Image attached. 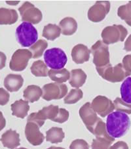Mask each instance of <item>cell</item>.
Instances as JSON below:
<instances>
[{"label": "cell", "mask_w": 131, "mask_h": 149, "mask_svg": "<svg viewBox=\"0 0 131 149\" xmlns=\"http://www.w3.org/2000/svg\"><path fill=\"white\" fill-rule=\"evenodd\" d=\"M130 124V120L127 114L116 111L107 116L106 125L107 132L111 137L120 138L128 132Z\"/></svg>", "instance_id": "6da1fadb"}, {"label": "cell", "mask_w": 131, "mask_h": 149, "mask_svg": "<svg viewBox=\"0 0 131 149\" xmlns=\"http://www.w3.org/2000/svg\"><path fill=\"white\" fill-rule=\"evenodd\" d=\"M16 38L17 42L22 47H31L37 42V31L32 24L24 22L17 27Z\"/></svg>", "instance_id": "7a4b0ae2"}, {"label": "cell", "mask_w": 131, "mask_h": 149, "mask_svg": "<svg viewBox=\"0 0 131 149\" xmlns=\"http://www.w3.org/2000/svg\"><path fill=\"white\" fill-rule=\"evenodd\" d=\"M96 69L102 78L112 83L121 82L128 76H130V74L126 71L121 63L118 64L115 66H112L110 63L104 67L96 68Z\"/></svg>", "instance_id": "3957f363"}, {"label": "cell", "mask_w": 131, "mask_h": 149, "mask_svg": "<svg viewBox=\"0 0 131 149\" xmlns=\"http://www.w3.org/2000/svg\"><path fill=\"white\" fill-rule=\"evenodd\" d=\"M44 60L48 67L55 70H59L64 68L67 63L68 58L62 49L55 47L45 51Z\"/></svg>", "instance_id": "277c9868"}, {"label": "cell", "mask_w": 131, "mask_h": 149, "mask_svg": "<svg viewBox=\"0 0 131 149\" xmlns=\"http://www.w3.org/2000/svg\"><path fill=\"white\" fill-rule=\"evenodd\" d=\"M127 34V30L123 26L114 24L105 28L102 30L101 36L102 42L108 45L119 42H123Z\"/></svg>", "instance_id": "5b68a950"}, {"label": "cell", "mask_w": 131, "mask_h": 149, "mask_svg": "<svg viewBox=\"0 0 131 149\" xmlns=\"http://www.w3.org/2000/svg\"><path fill=\"white\" fill-rule=\"evenodd\" d=\"M93 55V63L96 68H102L110 64V52L108 45L101 40H98L91 47Z\"/></svg>", "instance_id": "8992f818"}, {"label": "cell", "mask_w": 131, "mask_h": 149, "mask_svg": "<svg viewBox=\"0 0 131 149\" xmlns=\"http://www.w3.org/2000/svg\"><path fill=\"white\" fill-rule=\"evenodd\" d=\"M59 111L58 106H50L43 107L42 110L37 112H33L28 117V122H32L36 124L40 127H42L47 120L54 121L57 116Z\"/></svg>", "instance_id": "52a82bcc"}, {"label": "cell", "mask_w": 131, "mask_h": 149, "mask_svg": "<svg viewBox=\"0 0 131 149\" xmlns=\"http://www.w3.org/2000/svg\"><path fill=\"white\" fill-rule=\"evenodd\" d=\"M42 98L45 101H50L63 98L68 93L66 85L58 83H50L45 84L42 87Z\"/></svg>", "instance_id": "ba28073f"}, {"label": "cell", "mask_w": 131, "mask_h": 149, "mask_svg": "<svg viewBox=\"0 0 131 149\" xmlns=\"http://www.w3.org/2000/svg\"><path fill=\"white\" fill-rule=\"evenodd\" d=\"M19 11L22 17V21L37 24L42 21L43 15L39 9L29 1H26L19 7Z\"/></svg>", "instance_id": "9c48e42d"}, {"label": "cell", "mask_w": 131, "mask_h": 149, "mask_svg": "<svg viewBox=\"0 0 131 149\" xmlns=\"http://www.w3.org/2000/svg\"><path fill=\"white\" fill-rule=\"evenodd\" d=\"M32 54L28 49H18L12 56L9 63L10 69L13 71H22L26 68Z\"/></svg>", "instance_id": "30bf717a"}, {"label": "cell", "mask_w": 131, "mask_h": 149, "mask_svg": "<svg viewBox=\"0 0 131 149\" xmlns=\"http://www.w3.org/2000/svg\"><path fill=\"white\" fill-rule=\"evenodd\" d=\"M91 105L94 111L102 118L106 117L115 110L113 102L105 96L98 95L92 101Z\"/></svg>", "instance_id": "8fae6325"}, {"label": "cell", "mask_w": 131, "mask_h": 149, "mask_svg": "<svg viewBox=\"0 0 131 149\" xmlns=\"http://www.w3.org/2000/svg\"><path fill=\"white\" fill-rule=\"evenodd\" d=\"M110 10V3L108 1H97L89 9L88 18L93 22H99L103 20Z\"/></svg>", "instance_id": "7c38bea8"}, {"label": "cell", "mask_w": 131, "mask_h": 149, "mask_svg": "<svg viewBox=\"0 0 131 149\" xmlns=\"http://www.w3.org/2000/svg\"><path fill=\"white\" fill-rule=\"evenodd\" d=\"M79 113L87 129L91 133L101 118L98 117L96 113L92 109L90 102L83 104L79 109Z\"/></svg>", "instance_id": "4fadbf2b"}, {"label": "cell", "mask_w": 131, "mask_h": 149, "mask_svg": "<svg viewBox=\"0 0 131 149\" xmlns=\"http://www.w3.org/2000/svg\"><path fill=\"white\" fill-rule=\"evenodd\" d=\"M25 135L31 145L39 146L45 139V136L40 132V127L34 122H28L25 127Z\"/></svg>", "instance_id": "5bb4252c"}, {"label": "cell", "mask_w": 131, "mask_h": 149, "mask_svg": "<svg viewBox=\"0 0 131 149\" xmlns=\"http://www.w3.org/2000/svg\"><path fill=\"white\" fill-rule=\"evenodd\" d=\"M91 51L86 45L78 44L74 46L71 51V57L76 64H83L89 61Z\"/></svg>", "instance_id": "9a60e30c"}, {"label": "cell", "mask_w": 131, "mask_h": 149, "mask_svg": "<svg viewBox=\"0 0 131 149\" xmlns=\"http://www.w3.org/2000/svg\"><path fill=\"white\" fill-rule=\"evenodd\" d=\"M0 141L4 147L9 149H15L20 145V135L16 131L9 130L1 135Z\"/></svg>", "instance_id": "2e32d148"}, {"label": "cell", "mask_w": 131, "mask_h": 149, "mask_svg": "<svg viewBox=\"0 0 131 149\" xmlns=\"http://www.w3.org/2000/svg\"><path fill=\"white\" fill-rule=\"evenodd\" d=\"M24 84V79L19 74H8L4 79V86L7 91L17 92L21 88Z\"/></svg>", "instance_id": "e0dca14e"}, {"label": "cell", "mask_w": 131, "mask_h": 149, "mask_svg": "<svg viewBox=\"0 0 131 149\" xmlns=\"http://www.w3.org/2000/svg\"><path fill=\"white\" fill-rule=\"evenodd\" d=\"M12 114L19 118H24L28 115L30 110V106L28 101L20 99L16 101L11 105Z\"/></svg>", "instance_id": "ac0fdd59"}, {"label": "cell", "mask_w": 131, "mask_h": 149, "mask_svg": "<svg viewBox=\"0 0 131 149\" xmlns=\"http://www.w3.org/2000/svg\"><path fill=\"white\" fill-rule=\"evenodd\" d=\"M87 78V74L82 69H74L71 71L69 84L71 87L79 89L85 83Z\"/></svg>", "instance_id": "d6986e66"}, {"label": "cell", "mask_w": 131, "mask_h": 149, "mask_svg": "<svg viewBox=\"0 0 131 149\" xmlns=\"http://www.w3.org/2000/svg\"><path fill=\"white\" fill-rule=\"evenodd\" d=\"M59 27L63 35H73L78 30V23L72 17H66L59 23Z\"/></svg>", "instance_id": "ffe728a7"}, {"label": "cell", "mask_w": 131, "mask_h": 149, "mask_svg": "<svg viewBox=\"0 0 131 149\" xmlns=\"http://www.w3.org/2000/svg\"><path fill=\"white\" fill-rule=\"evenodd\" d=\"M42 89L35 85L28 86L23 92V97H24L26 101L30 102L37 101L42 97Z\"/></svg>", "instance_id": "44dd1931"}, {"label": "cell", "mask_w": 131, "mask_h": 149, "mask_svg": "<svg viewBox=\"0 0 131 149\" xmlns=\"http://www.w3.org/2000/svg\"><path fill=\"white\" fill-rule=\"evenodd\" d=\"M18 20V14L14 9L0 8V25L15 24Z\"/></svg>", "instance_id": "7402d4cb"}, {"label": "cell", "mask_w": 131, "mask_h": 149, "mask_svg": "<svg viewBox=\"0 0 131 149\" xmlns=\"http://www.w3.org/2000/svg\"><path fill=\"white\" fill-rule=\"evenodd\" d=\"M48 76L55 83L62 84L69 80L70 78V72L66 68L59 70L51 69L49 70Z\"/></svg>", "instance_id": "603a6c76"}, {"label": "cell", "mask_w": 131, "mask_h": 149, "mask_svg": "<svg viewBox=\"0 0 131 149\" xmlns=\"http://www.w3.org/2000/svg\"><path fill=\"white\" fill-rule=\"evenodd\" d=\"M65 137V134L60 127H51L46 132V141L53 144H57L62 142Z\"/></svg>", "instance_id": "cb8c5ba5"}, {"label": "cell", "mask_w": 131, "mask_h": 149, "mask_svg": "<svg viewBox=\"0 0 131 149\" xmlns=\"http://www.w3.org/2000/svg\"><path fill=\"white\" fill-rule=\"evenodd\" d=\"M61 29L58 26L53 24L46 25L43 30V37L51 41H54L60 36Z\"/></svg>", "instance_id": "d4e9b609"}, {"label": "cell", "mask_w": 131, "mask_h": 149, "mask_svg": "<svg viewBox=\"0 0 131 149\" xmlns=\"http://www.w3.org/2000/svg\"><path fill=\"white\" fill-rule=\"evenodd\" d=\"M30 70L33 75L36 77L48 76V67L43 61H37L33 63Z\"/></svg>", "instance_id": "484cf974"}, {"label": "cell", "mask_w": 131, "mask_h": 149, "mask_svg": "<svg viewBox=\"0 0 131 149\" xmlns=\"http://www.w3.org/2000/svg\"><path fill=\"white\" fill-rule=\"evenodd\" d=\"M48 47V43L44 40H40L30 47L33 58H40L43 55L45 50Z\"/></svg>", "instance_id": "4316f807"}, {"label": "cell", "mask_w": 131, "mask_h": 149, "mask_svg": "<svg viewBox=\"0 0 131 149\" xmlns=\"http://www.w3.org/2000/svg\"><path fill=\"white\" fill-rule=\"evenodd\" d=\"M120 91L123 101L126 103L131 104V77H128L123 82Z\"/></svg>", "instance_id": "83f0119b"}, {"label": "cell", "mask_w": 131, "mask_h": 149, "mask_svg": "<svg viewBox=\"0 0 131 149\" xmlns=\"http://www.w3.org/2000/svg\"><path fill=\"white\" fill-rule=\"evenodd\" d=\"M91 133L96 136V137H106L107 139H110L115 140V138L111 137V136L108 134V133H107L106 130V124H105L101 119H100L99 121L98 122L96 125H95V127H94V129L92 130Z\"/></svg>", "instance_id": "f1b7e54d"}, {"label": "cell", "mask_w": 131, "mask_h": 149, "mask_svg": "<svg viewBox=\"0 0 131 149\" xmlns=\"http://www.w3.org/2000/svg\"><path fill=\"white\" fill-rule=\"evenodd\" d=\"M117 15L128 26H131V1L124 6H120L117 10Z\"/></svg>", "instance_id": "f546056e"}, {"label": "cell", "mask_w": 131, "mask_h": 149, "mask_svg": "<svg viewBox=\"0 0 131 149\" xmlns=\"http://www.w3.org/2000/svg\"><path fill=\"white\" fill-rule=\"evenodd\" d=\"M83 93L79 89H73L64 97V102L65 104H72L78 102L83 98Z\"/></svg>", "instance_id": "4dcf8cb0"}, {"label": "cell", "mask_w": 131, "mask_h": 149, "mask_svg": "<svg viewBox=\"0 0 131 149\" xmlns=\"http://www.w3.org/2000/svg\"><path fill=\"white\" fill-rule=\"evenodd\" d=\"M115 140L110 139L106 137H96L92 140V149H109Z\"/></svg>", "instance_id": "1f68e13d"}, {"label": "cell", "mask_w": 131, "mask_h": 149, "mask_svg": "<svg viewBox=\"0 0 131 149\" xmlns=\"http://www.w3.org/2000/svg\"><path fill=\"white\" fill-rule=\"evenodd\" d=\"M114 104L115 107V110L117 112L131 114V104L126 103L119 97H117L114 100Z\"/></svg>", "instance_id": "d6a6232c"}, {"label": "cell", "mask_w": 131, "mask_h": 149, "mask_svg": "<svg viewBox=\"0 0 131 149\" xmlns=\"http://www.w3.org/2000/svg\"><path fill=\"white\" fill-rule=\"evenodd\" d=\"M69 116H70V114H69V112L67 110L64 109H59L57 116L56 117L53 122L62 124L68 120Z\"/></svg>", "instance_id": "836d02e7"}, {"label": "cell", "mask_w": 131, "mask_h": 149, "mask_svg": "<svg viewBox=\"0 0 131 149\" xmlns=\"http://www.w3.org/2000/svg\"><path fill=\"white\" fill-rule=\"evenodd\" d=\"M70 149H89V145L86 141L76 139L71 143Z\"/></svg>", "instance_id": "e575fe53"}, {"label": "cell", "mask_w": 131, "mask_h": 149, "mask_svg": "<svg viewBox=\"0 0 131 149\" xmlns=\"http://www.w3.org/2000/svg\"><path fill=\"white\" fill-rule=\"evenodd\" d=\"M10 95L9 92L3 88H0V105L4 106L9 101Z\"/></svg>", "instance_id": "d590c367"}, {"label": "cell", "mask_w": 131, "mask_h": 149, "mask_svg": "<svg viewBox=\"0 0 131 149\" xmlns=\"http://www.w3.org/2000/svg\"><path fill=\"white\" fill-rule=\"evenodd\" d=\"M123 65L128 73L131 75V55H126L123 59Z\"/></svg>", "instance_id": "8d00e7d4"}, {"label": "cell", "mask_w": 131, "mask_h": 149, "mask_svg": "<svg viewBox=\"0 0 131 149\" xmlns=\"http://www.w3.org/2000/svg\"><path fill=\"white\" fill-rule=\"evenodd\" d=\"M109 149H128V146L124 141H118L110 146Z\"/></svg>", "instance_id": "74e56055"}, {"label": "cell", "mask_w": 131, "mask_h": 149, "mask_svg": "<svg viewBox=\"0 0 131 149\" xmlns=\"http://www.w3.org/2000/svg\"><path fill=\"white\" fill-rule=\"evenodd\" d=\"M7 57L3 52L0 51V70L3 69L6 66Z\"/></svg>", "instance_id": "f35d334b"}, {"label": "cell", "mask_w": 131, "mask_h": 149, "mask_svg": "<svg viewBox=\"0 0 131 149\" xmlns=\"http://www.w3.org/2000/svg\"><path fill=\"white\" fill-rule=\"evenodd\" d=\"M124 49L126 51H131V34L126 40L125 43Z\"/></svg>", "instance_id": "ab89813d"}, {"label": "cell", "mask_w": 131, "mask_h": 149, "mask_svg": "<svg viewBox=\"0 0 131 149\" xmlns=\"http://www.w3.org/2000/svg\"><path fill=\"white\" fill-rule=\"evenodd\" d=\"M6 120L3 115V113L0 111V132L6 127Z\"/></svg>", "instance_id": "60d3db41"}, {"label": "cell", "mask_w": 131, "mask_h": 149, "mask_svg": "<svg viewBox=\"0 0 131 149\" xmlns=\"http://www.w3.org/2000/svg\"><path fill=\"white\" fill-rule=\"evenodd\" d=\"M47 149H64V148H61V147H55V146H51V147L48 148Z\"/></svg>", "instance_id": "b9f144b4"}]
</instances>
